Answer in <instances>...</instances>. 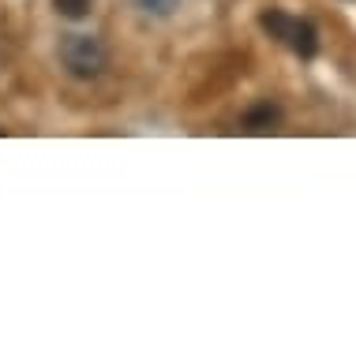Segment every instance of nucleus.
Returning <instances> with one entry per match:
<instances>
[{
	"mask_svg": "<svg viewBox=\"0 0 356 359\" xmlns=\"http://www.w3.org/2000/svg\"><path fill=\"white\" fill-rule=\"evenodd\" d=\"M274 123H277V109L270 105V101L255 105L248 116H244V128H248V131H274Z\"/></svg>",
	"mask_w": 356,
	"mask_h": 359,
	"instance_id": "obj_3",
	"label": "nucleus"
},
{
	"mask_svg": "<svg viewBox=\"0 0 356 359\" xmlns=\"http://www.w3.org/2000/svg\"><path fill=\"white\" fill-rule=\"evenodd\" d=\"M60 64L72 79H83V83H94V79L105 75L109 67V53L105 45L94 38V34H64L60 41Z\"/></svg>",
	"mask_w": 356,
	"mask_h": 359,
	"instance_id": "obj_1",
	"label": "nucleus"
},
{
	"mask_svg": "<svg viewBox=\"0 0 356 359\" xmlns=\"http://www.w3.org/2000/svg\"><path fill=\"white\" fill-rule=\"evenodd\" d=\"M285 45H293L300 56H315L319 34H315V27H311L308 19H293V30H289V41H285Z\"/></svg>",
	"mask_w": 356,
	"mask_h": 359,
	"instance_id": "obj_2",
	"label": "nucleus"
},
{
	"mask_svg": "<svg viewBox=\"0 0 356 359\" xmlns=\"http://www.w3.org/2000/svg\"><path fill=\"white\" fill-rule=\"evenodd\" d=\"M53 8H57L64 19H83V15H91L94 0H53Z\"/></svg>",
	"mask_w": 356,
	"mask_h": 359,
	"instance_id": "obj_5",
	"label": "nucleus"
},
{
	"mask_svg": "<svg viewBox=\"0 0 356 359\" xmlns=\"http://www.w3.org/2000/svg\"><path fill=\"white\" fill-rule=\"evenodd\" d=\"M263 30H270V38L277 41H289V30H293V19L285 15V11H266V15L259 19Z\"/></svg>",
	"mask_w": 356,
	"mask_h": 359,
	"instance_id": "obj_4",
	"label": "nucleus"
},
{
	"mask_svg": "<svg viewBox=\"0 0 356 359\" xmlns=\"http://www.w3.org/2000/svg\"><path fill=\"white\" fill-rule=\"evenodd\" d=\"M136 4L143 11H150V15H169V11L176 8V0H136Z\"/></svg>",
	"mask_w": 356,
	"mask_h": 359,
	"instance_id": "obj_6",
	"label": "nucleus"
}]
</instances>
